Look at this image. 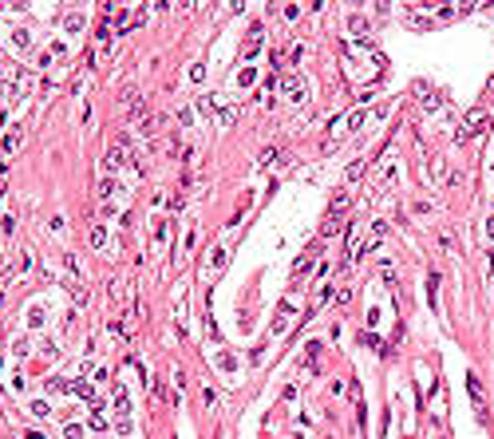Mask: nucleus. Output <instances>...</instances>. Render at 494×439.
<instances>
[{"instance_id":"f257e3e1","label":"nucleus","mask_w":494,"mask_h":439,"mask_svg":"<svg viewBox=\"0 0 494 439\" xmlns=\"http://www.w3.org/2000/svg\"><path fill=\"white\" fill-rule=\"evenodd\" d=\"M486 119H490L486 111H471V115H466V127L459 131V143H466V138H475V135H482V131H486Z\"/></svg>"},{"instance_id":"f03ea898","label":"nucleus","mask_w":494,"mask_h":439,"mask_svg":"<svg viewBox=\"0 0 494 439\" xmlns=\"http://www.w3.org/2000/svg\"><path fill=\"white\" fill-rule=\"evenodd\" d=\"M466 388H471V400H475V408H479V420H486V396H482L479 376H466Z\"/></svg>"},{"instance_id":"7ed1b4c3","label":"nucleus","mask_w":494,"mask_h":439,"mask_svg":"<svg viewBox=\"0 0 494 439\" xmlns=\"http://www.w3.org/2000/svg\"><path fill=\"white\" fill-rule=\"evenodd\" d=\"M285 158H289V151H281V147H269V151L261 154L257 163H261V167H277V163H285Z\"/></svg>"},{"instance_id":"20e7f679","label":"nucleus","mask_w":494,"mask_h":439,"mask_svg":"<svg viewBox=\"0 0 494 439\" xmlns=\"http://www.w3.org/2000/svg\"><path fill=\"white\" fill-rule=\"evenodd\" d=\"M115 411H119V415H127V411H131V400H127V388H119V384H115Z\"/></svg>"},{"instance_id":"39448f33","label":"nucleus","mask_w":494,"mask_h":439,"mask_svg":"<svg viewBox=\"0 0 494 439\" xmlns=\"http://www.w3.org/2000/svg\"><path fill=\"white\" fill-rule=\"evenodd\" d=\"M16 147H20V131H8L4 143H0V151H4V154H16Z\"/></svg>"},{"instance_id":"423d86ee","label":"nucleus","mask_w":494,"mask_h":439,"mask_svg":"<svg viewBox=\"0 0 494 439\" xmlns=\"http://www.w3.org/2000/svg\"><path fill=\"white\" fill-rule=\"evenodd\" d=\"M91 245H95V249H103V245H107V229L103 226H91Z\"/></svg>"},{"instance_id":"0eeeda50","label":"nucleus","mask_w":494,"mask_h":439,"mask_svg":"<svg viewBox=\"0 0 494 439\" xmlns=\"http://www.w3.org/2000/svg\"><path fill=\"white\" fill-rule=\"evenodd\" d=\"M115 186H119V182H115V178H103V182H99V198H103V202H107V198L115 194Z\"/></svg>"},{"instance_id":"6e6552de","label":"nucleus","mask_w":494,"mask_h":439,"mask_svg":"<svg viewBox=\"0 0 494 439\" xmlns=\"http://www.w3.org/2000/svg\"><path fill=\"white\" fill-rule=\"evenodd\" d=\"M75 396H83V400H91V384H83V380H75V384H67Z\"/></svg>"},{"instance_id":"1a4fd4ad","label":"nucleus","mask_w":494,"mask_h":439,"mask_svg":"<svg viewBox=\"0 0 494 439\" xmlns=\"http://www.w3.org/2000/svg\"><path fill=\"white\" fill-rule=\"evenodd\" d=\"M63 265H67V273H72L75 281H79V261H75V258H72V253H67V258H63Z\"/></svg>"},{"instance_id":"9d476101","label":"nucleus","mask_w":494,"mask_h":439,"mask_svg":"<svg viewBox=\"0 0 494 439\" xmlns=\"http://www.w3.org/2000/svg\"><path fill=\"white\" fill-rule=\"evenodd\" d=\"M435 293H439V277L431 273V277H427V297H431V305H435Z\"/></svg>"},{"instance_id":"9b49d317","label":"nucleus","mask_w":494,"mask_h":439,"mask_svg":"<svg viewBox=\"0 0 494 439\" xmlns=\"http://www.w3.org/2000/svg\"><path fill=\"white\" fill-rule=\"evenodd\" d=\"M48 411H52V408H48V404H44V400H36V404H32V415H40V420H44V415H48Z\"/></svg>"},{"instance_id":"f8f14e48","label":"nucleus","mask_w":494,"mask_h":439,"mask_svg":"<svg viewBox=\"0 0 494 439\" xmlns=\"http://www.w3.org/2000/svg\"><path fill=\"white\" fill-rule=\"evenodd\" d=\"M12 352H16V356H24V352H28V340H24V336H16V344H12Z\"/></svg>"},{"instance_id":"ddd939ff","label":"nucleus","mask_w":494,"mask_h":439,"mask_svg":"<svg viewBox=\"0 0 494 439\" xmlns=\"http://www.w3.org/2000/svg\"><path fill=\"white\" fill-rule=\"evenodd\" d=\"M67 32H83V20L79 16H67Z\"/></svg>"},{"instance_id":"4468645a","label":"nucleus","mask_w":494,"mask_h":439,"mask_svg":"<svg viewBox=\"0 0 494 439\" xmlns=\"http://www.w3.org/2000/svg\"><path fill=\"white\" fill-rule=\"evenodd\" d=\"M190 79H194V83H198V79H206V67H202V63H194V67H190Z\"/></svg>"},{"instance_id":"2eb2a0df","label":"nucleus","mask_w":494,"mask_h":439,"mask_svg":"<svg viewBox=\"0 0 494 439\" xmlns=\"http://www.w3.org/2000/svg\"><path fill=\"white\" fill-rule=\"evenodd\" d=\"M360 174H364V163H352V167H348V178L356 182V178H360Z\"/></svg>"},{"instance_id":"dca6fc26","label":"nucleus","mask_w":494,"mask_h":439,"mask_svg":"<svg viewBox=\"0 0 494 439\" xmlns=\"http://www.w3.org/2000/svg\"><path fill=\"white\" fill-rule=\"evenodd\" d=\"M202 400H206V408H214V404H218V392H214V388H206V392H202Z\"/></svg>"},{"instance_id":"f3484780","label":"nucleus","mask_w":494,"mask_h":439,"mask_svg":"<svg viewBox=\"0 0 494 439\" xmlns=\"http://www.w3.org/2000/svg\"><path fill=\"white\" fill-rule=\"evenodd\" d=\"M486 234H490V238H494V218H490V222H486Z\"/></svg>"}]
</instances>
